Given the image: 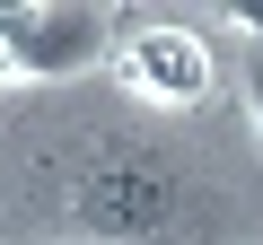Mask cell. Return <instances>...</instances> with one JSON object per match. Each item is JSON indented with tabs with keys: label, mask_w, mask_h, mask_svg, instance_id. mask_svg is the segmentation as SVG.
I'll return each mask as SVG.
<instances>
[{
	"label": "cell",
	"mask_w": 263,
	"mask_h": 245,
	"mask_svg": "<svg viewBox=\"0 0 263 245\" xmlns=\"http://www.w3.org/2000/svg\"><path fill=\"white\" fill-rule=\"evenodd\" d=\"M114 70H123L132 96L158 105V114H193V105L211 96V79H219L211 44H202L184 18H132V27L114 35Z\"/></svg>",
	"instance_id": "3"
},
{
	"label": "cell",
	"mask_w": 263,
	"mask_h": 245,
	"mask_svg": "<svg viewBox=\"0 0 263 245\" xmlns=\"http://www.w3.org/2000/svg\"><path fill=\"white\" fill-rule=\"evenodd\" d=\"M114 53V18L79 0H0V79L62 88Z\"/></svg>",
	"instance_id": "2"
},
{
	"label": "cell",
	"mask_w": 263,
	"mask_h": 245,
	"mask_svg": "<svg viewBox=\"0 0 263 245\" xmlns=\"http://www.w3.org/2000/svg\"><path fill=\"white\" fill-rule=\"evenodd\" d=\"M246 114H254V132H263V53L246 62Z\"/></svg>",
	"instance_id": "5"
},
{
	"label": "cell",
	"mask_w": 263,
	"mask_h": 245,
	"mask_svg": "<svg viewBox=\"0 0 263 245\" xmlns=\"http://www.w3.org/2000/svg\"><path fill=\"white\" fill-rule=\"evenodd\" d=\"M62 210H70V228H88L105 245H149L184 219V167L158 140L88 132L62 167Z\"/></svg>",
	"instance_id": "1"
},
{
	"label": "cell",
	"mask_w": 263,
	"mask_h": 245,
	"mask_svg": "<svg viewBox=\"0 0 263 245\" xmlns=\"http://www.w3.org/2000/svg\"><path fill=\"white\" fill-rule=\"evenodd\" d=\"M228 27H246V35L263 44V0H228Z\"/></svg>",
	"instance_id": "4"
}]
</instances>
